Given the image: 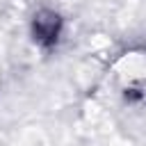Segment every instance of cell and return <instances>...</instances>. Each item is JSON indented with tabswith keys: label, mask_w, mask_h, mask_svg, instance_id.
Wrapping results in <instances>:
<instances>
[{
	"label": "cell",
	"mask_w": 146,
	"mask_h": 146,
	"mask_svg": "<svg viewBox=\"0 0 146 146\" xmlns=\"http://www.w3.org/2000/svg\"><path fill=\"white\" fill-rule=\"evenodd\" d=\"M59 34H62V18H59V14H55L50 9H41V11L34 14V18H32V36H34V41L39 46L52 48L57 43Z\"/></svg>",
	"instance_id": "obj_1"
}]
</instances>
